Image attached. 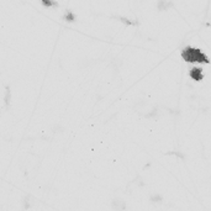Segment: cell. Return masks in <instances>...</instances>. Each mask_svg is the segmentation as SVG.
Instances as JSON below:
<instances>
[{
  "label": "cell",
  "instance_id": "6da1fadb",
  "mask_svg": "<svg viewBox=\"0 0 211 211\" xmlns=\"http://www.w3.org/2000/svg\"><path fill=\"white\" fill-rule=\"evenodd\" d=\"M184 57L188 61H204L203 58H205L204 54L199 49H195V48H188L184 52Z\"/></svg>",
  "mask_w": 211,
  "mask_h": 211
},
{
  "label": "cell",
  "instance_id": "7a4b0ae2",
  "mask_svg": "<svg viewBox=\"0 0 211 211\" xmlns=\"http://www.w3.org/2000/svg\"><path fill=\"white\" fill-rule=\"evenodd\" d=\"M10 101H11V89L9 85H6L5 87V96H4V103H5L6 109L10 107Z\"/></svg>",
  "mask_w": 211,
  "mask_h": 211
},
{
  "label": "cell",
  "instance_id": "3957f363",
  "mask_svg": "<svg viewBox=\"0 0 211 211\" xmlns=\"http://www.w3.org/2000/svg\"><path fill=\"white\" fill-rule=\"evenodd\" d=\"M63 20H64V21H69V22H72V21L75 20V15H74L70 10H67V11L64 12V15H63Z\"/></svg>",
  "mask_w": 211,
  "mask_h": 211
},
{
  "label": "cell",
  "instance_id": "277c9868",
  "mask_svg": "<svg viewBox=\"0 0 211 211\" xmlns=\"http://www.w3.org/2000/svg\"><path fill=\"white\" fill-rule=\"evenodd\" d=\"M41 4L43 6H46V7H56V6H58V2H56L53 0H42Z\"/></svg>",
  "mask_w": 211,
  "mask_h": 211
},
{
  "label": "cell",
  "instance_id": "5b68a950",
  "mask_svg": "<svg viewBox=\"0 0 211 211\" xmlns=\"http://www.w3.org/2000/svg\"><path fill=\"white\" fill-rule=\"evenodd\" d=\"M31 195H26L22 200V205H24V209H30L31 208Z\"/></svg>",
  "mask_w": 211,
  "mask_h": 211
}]
</instances>
